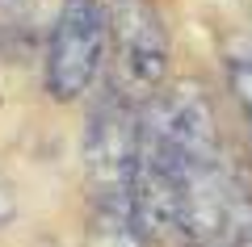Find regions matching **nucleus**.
Returning <instances> with one entry per match:
<instances>
[{"label": "nucleus", "mask_w": 252, "mask_h": 247, "mask_svg": "<svg viewBox=\"0 0 252 247\" xmlns=\"http://www.w3.org/2000/svg\"><path fill=\"white\" fill-rule=\"evenodd\" d=\"M227 84H231V92L240 97V105L252 117V42L227 55Z\"/></svg>", "instance_id": "obj_6"}, {"label": "nucleus", "mask_w": 252, "mask_h": 247, "mask_svg": "<svg viewBox=\"0 0 252 247\" xmlns=\"http://www.w3.org/2000/svg\"><path fill=\"white\" fill-rule=\"evenodd\" d=\"M109 34V84L126 101L147 105L168 84L172 38L156 0H101Z\"/></svg>", "instance_id": "obj_1"}, {"label": "nucleus", "mask_w": 252, "mask_h": 247, "mask_svg": "<svg viewBox=\"0 0 252 247\" xmlns=\"http://www.w3.org/2000/svg\"><path fill=\"white\" fill-rule=\"evenodd\" d=\"M84 185L89 197H135V159H139V105L105 80L101 97L84 117Z\"/></svg>", "instance_id": "obj_3"}, {"label": "nucleus", "mask_w": 252, "mask_h": 247, "mask_svg": "<svg viewBox=\"0 0 252 247\" xmlns=\"http://www.w3.org/2000/svg\"><path fill=\"white\" fill-rule=\"evenodd\" d=\"M244 9H248V34H252V0H244Z\"/></svg>", "instance_id": "obj_10"}, {"label": "nucleus", "mask_w": 252, "mask_h": 247, "mask_svg": "<svg viewBox=\"0 0 252 247\" xmlns=\"http://www.w3.org/2000/svg\"><path fill=\"white\" fill-rule=\"evenodd\" d=\"M139 109H147L156 117V126L164 130V138L172 142L181 172H215L227 164L215 105H210L206 88L198 80H168L160 97H152Z\"/></svg>", "instance_id": "obj_4"}, {"label": "nucleus", "mask_w": 252, "mask_h": 247, "mask_svg": "<svg viewBox=\"0 0 252 247\" xmlns=\"http://www.w3.org/2000/svg\"><path fill=\"white\" fill-rule=\"evenodd\" d=\"M0 9L13 13V17H30V13L38 9V0H0Z\"/></svg>", "instance_id": "obj_8"}, {"label": "nucleus", "mask_w": 252, "mask_h": 247, "mask_svg": "<svg viewBox=\"0 0 252 247\" xmlns=\"http://www.w3.org/2000/svg\"><path fill=\"white\" fill-rule=\"evenodd\" d=\"M105 59H109V34L101 0H59L42 55V84L51 101H59V105L80 101L97 84Z\"/></svg>", "instance_id": "obj_2"}, {"label": "nucleus", "mask_w": 252, "mask_h": 247, "mask_svg": "<svg viewBox=\"0 0 252 247\" xmlns=\"http://www.w3.org/2000/svg\"><path fill=\"white\" fill-rule=\"evenodd\" d=\"M181 247H223V243H210V239H185Z\"/></svg>", "instance_id": "obj_9"}, {"label": "nucleus", "mask_w": 252, "mask_h": 247, "mask_svg": "<svg viewBox=\"0 0 252 247\" xmlns=\"http://www.w3.org/2000/svg\"><path fill=\"white\" fill-rule=\"evenodd\" d=\"M84 247H152L135 197H89Z\"/></svg>", "instance_id": "obj_5"}, {"label": "nucleus", "mask_w": 252, "mask_h": 247, "mask_svg": "<svg viewBox=\"0 0 252 247\" xmlns=\"http://www.w3.org/2000/svg\"><path fill=\"white\" fill-rule=\"evenodd\" d=\"M17 218V193H13V185L4 176H0V230L9 226V222Z\"/></svg>", "instance_id": "obj_7"}]
</instances>
